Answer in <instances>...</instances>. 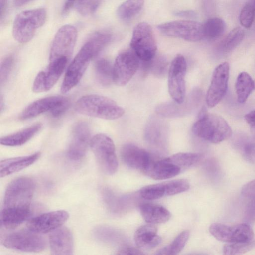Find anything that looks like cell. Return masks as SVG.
<instances>
[{"mask_svg": "<svg viewBox=\"0 0 255 255\" xmlns=\"http://www.w3.org/2000/svg\"><path fill=\"white\" fill-rule=\"evenodd\" d=\"M35 189L34 181L27 177L17 178L9 184L0 213L1 226L13 229L28 219Z\"/></svg>", "mask_w": 255, "mask_h": 255, "instance_id": "obj_1", "label": "cell"}, {"mask_svg": "<svg viewBox=\"0 0 255 255\" xmlns=\"http://www.w3.org/2000/svg\"><path fill=\"white\" fill-rule=\"evenodd\" d=\"M111 39L112 35L105 31L96 32L90 36L68 66L61 86L62 93H66L77 85L91 60L99 55Z\"/></svg>", "mask_w": 255, "mask_h": 255, "instance_id": "obj_2", "label": "cell"}, {"mask_svg": "<svg viewBox=\"0 0 255 255\" xmlns=\"http://www.w3.org/2000/svg\"><path fill=\"white\" fill-rule=\"evenodd\" d=\"M203 109L198 120L192 128L196 136L210 143H220L231 137L232 130L227 121L221 116L208 113Z\"/></svg>", "mask_w": 255, "mask_h": 255, "instance_id": "obj_3", "label": "cell"}, {"mask_svg": "<svg viewBox=\"0 0 255 255\" xmlns=\"http://www.w3.org/2000/svg\"><path fill=\"white\" fill-rule=\"evenodd\" d=\"M75 110L84 115L109 120L119 119L125 113L124 109L114 100L96 94L80 97L75 103Z\"/></svg>", "mask_w": 255, "mask_h": 255, "instance_id": "obj_4", "label": "cell"}, {"mask_svg": "<svg viewBox=\"0 0 255 255\" xmlns=\"http://www.w3.org/2000/svg\"><path fill=\"white\" fill-rule=\"evenodd\" d=\"M46 19L47 11L44 8L21 11L16 16L13 23L14 38L20 43L29 42L36 31L44 24Z\"/></svg>", "mask_w": 255, "mask_h": 255, "instance_id": "obj_5", "label": "cell"}, {"mask_svg": "<svg viewBox=\"0 0 255 255\" xmlns=\"http://www.w3.org/2000/svg\"><path fill=\"white\" fill-rule=\"evenodd\" d=\"M90 146L101 170L108 175L115 173L118 162L113 140L107 135L99 133L91 138Z\"/></svg>", "mask_w": 255, "mask_h": 255, "instance_id": "obj_6", "label": "cell"}, {"mask_svg": "<svg viewBox=\"0 0 255 255\" xmlns=\"http://www.w3.org/2000/svg\"><path fill=\"white\" fill-rule=\"evenodd\" d=\"M130 45L140 60L147 62L153 59L157 45L150 25L144 22L137 24L133 29Z\"/></svg>", "mask_w": 255, "mask_h": 255, "instance_id": "obj_7", "label": "cell"}, {"mask_svg": "<svg viewBox=\"0 0 255 255\" xmlns=\"http://www.w3.org/2000/svg\"><path fill=\"white\" fill-rule=\"evenodd\" d=\"M1 243L7 248L27 252H39L46 246V240L40 234L28 229L5 235Z\"/></svg>", "mask_w": 255, "mask_h": 255, "instance_id": "obj_8", "label": "cell"}, {"mask_svg": "<svg viewBox=\"0 0 255 255\" xmlns=\"http://www.w3.org/2000/svg\"><path fill=\"white\" fill-rule=\"evenodd\" d=\"M157 27L164 35L188 41L196 42L204 38L203 24L195 21H173L161 24Z\"/></svg>", "mask_w": 255, "mask_h": 255, "instance_id": "obj_9", "label": "cell"}, {"mask_svg": "<svg viewBox=\"0 0 255 255\" xmlns=\"http://www.w3.org/2000/svg\"><path fill=\"white\" fill-rule=\"evenodd\" d=\"M78 36L76 28L66 24L61 27L53 39L49 53V62L61 59L70 60Z\"/></svg>", "mask_w": 255, "mask_h": 255, "instance_id": "obj_10", "label": "cell"}, {"mask_svg": "<svg viewBox=\"0 0 255 255\" xmlns=\"http://www.w3.org/2000/svg\"><path fill=\"white\" fill-rule=\"evenodd\" d=\"M209 230L217 240L228 243L248 242L254 236L251 227L245 223L228 225L215 223L210 226Z\"/></svg>", "mask_w": 255, "mask_h": 255, "instance_id": "obj_11", "label": "cell"}, {"mask_svg": "<svg viewBox=\"0 0 255 255\" xmlns=\"http://www.w3.org/2000/svg\"><path fill=\"white\" fill-rule=\"evenodd\" d=\"M139 60L132 50L120 53L113 66V82L120 86L127 84L137 71Z\"/></svg>", "mask_w": 255, "mask_h": 255, "instance_id": "obj_12", "label": "cell"}, {"mask_svg": "<svg viewBox=\"0 0 255 255\" xmlns=\"http://www.w3.org/2000/svg\"><path fill=\"white\" fill-rule=\"evenodd\" d=\"M187 64L184 57L177 55L172 60L168 71V87L174 101L182 103L185 99V75Z\"/></svg>", "mask_w": 255, "mask_h": 255, "instance_id": "obj_13", "label": "cell"}, {"mask_svg": "<svg viewBox=\"0 0 255 255\" xmlns=\"http://www.w3.org/2000/svg\"><path fill=\"white\" fill-rule=\"evenodd\" d=\"M198 89L193 90L182 103L164 102L159 104L155 112L159 116L166 118H178L191 113L199 105L201 97Z\"/></svg>", "mask_w": 255, "mask_h": 255, "instance_id": "obj_14", "label": "cell"}, {"mask_svg": "<svg viewBox=\"0 0 255 255\" xmlns=\"http://www.w3.org/2000/svg\"><path fill=\"white\" fill-rule=\"evenodd\" d=\"M230 66L228 62L222 63L214 69L206 96V102L209 108L216 106L225 96L228 87Z\"/></svg>", "mask_w": 255, "mask_h": 255, "instance_id": "obj_15", "label": "cell"}, {"mask_svg": "<svg viewBox=\"0 0 255 255\" xmlns=\"http://www.w3.org/2000/svg\"><path fill=\"white\" fill-rule=\"evenodd\" d=\"M90 128L86 122H79L74 126L67 150V156L70 160L77 161L84 157L90 143Z\"/></svg>", "mask_w": 255, "mask_h": 255, "instance_id": "obj_16", "label": "cell"}, {"mask_svg": "<svg viewBox=\"0 0 255 255\" xmlns=\"http://www.w3.org/2000/svg\"><path fill=\"white\" fill-rule=\"evenodd\" d=\"M64 210H57L41 214L29 220L27 229L39 234L51 232L61 227L68 219Z\"/></svg>", "mask_w": 255, "mask_h": 255, "instance_id": "obj_17", "label": "cell"}, {"mask_svg": "<svg viewBox=\"0 0 255 255\" xmlns=\"http://www.w3.org/2000/svg\"><path fill=\"white\" fill-rule=\"evenodd\" d=\"M69 60L61 59L49 62L47 68L36 76L32 85L35 93L49 90L56 84L65 69Z\"/></svg>", "mask_w": 255, "mask_h": 255, "instance_id": "obj_18", "label": "cell"}, {"mask_svg": "<svg viewBox=\"0 0 255 255\" xmlns=\"http://www.w3.org/2000/svg\"><path fill=\"white\" fill-rule=\"evenodd\" d=\"M121 155L127 165L144 173L153 161L148 152L132 143L124 144L121 148Z\"/></svg>", "mask_w": 255, "mask_h": 255, "instance_id": "obj_19", "label": "cell"}, {"mask_svg": "<svg viewBox=\"0 0 255 255\" xmlns=\"http://www.w3.org/2000/svg\"><path fill=\"white\" fill-rule=\"evenodd\" d=\"M168 129L164 121L153 116L149 118L145 126L144 132L145 140L152 147H163L166 144Z\"/></svg>", "mask_w": 255, "mask_h": 255, "instance_id": "obj_20", "label": "cell"}, {"mask_svg": "<svg viewBox=\"0 0 255 255\" xmlns=\"http://www.w3.org/2000/svg\"><path fill=\"white\" fill-rule=\"evenodd\" d=\"M50 251L53 255H72L73 239L71 231L65 227H60L52 231L49 237Z\"/></svg>", "mask_w": 255, "mask_h": 255, "instance_id": "obj_21", "label": "cell"}, {"mask_svg": "<svg viewBox=\"0 0 255 255\" xmlns=\"http://www.w3.org/2000/svg\"><path fill=\"white\" fill-rule=\"evenodd\" d=\"M66 98L61 96H53L38 99L27 106L21 113L19 118L27 120L48 111L50 112Z\"/></svg>", "mask_w": 255, "mask_h": 255, "instance_id": "obj_22", "label": "cell"}, {"mask_svg": "<svg viewBox=\"0 0 255 255\" xmlns=\"http://www.w3.org/2000/svg\"><path fill=\"white\" fill-rule=\"evenodd\" d=\"M40 156L37 152L25 156L17 157L2 160L0 162V175L3 177L18 172L30 166Z\"/></svg>", "mask_w": 255, "mask_h": 255, "instance_id": "obj_23", "label": "cell"}, {"mask_svg": "<svg viewBox=\"0 0 255 255\" xmlns=\"http://www.w3.org/2000/svg\"><path fill=\"white\" fill-rule=\"evenodd\" d=\"M157 229L152 224L139 227L134 235L135 243L139 248L150 249L158 246L161 239L157 235Z\"/></svg>", "mask_w": 255, "mask_h": 255, "instance_id": "obj_24", "label": "cell"}, {"mask_svg": "<svg viewBox=\"0 0 255 255\" xmlns=\"http://www.w3.org/2000/svg\"><path fill=\"white\" fill-rule=\"evenodd\" d=\"M139 209L142 218L146 222L149 224L164 223L171 217L170 212L160 205L142 204Z\"/></svg>", "mask_w": 255, "mask_h": 255, "instance_id": "obj_25", "label": "cell"}, {"mask_svg": "<svg viewBox=\"0 0 255 255\" xmlns=\"http://www.w3.org/2000/svg\"><path fill=\"white\" fill-rule=\"evenodd\" d=\"M180 171V167L161 159L153 160L145 174L153 179L162 180L172 178Z\"/></svg>", "mask_w": 255, "mask_h": 255, "instance_id": "obj_26", "label": "cell"}, {"mask_svg": "<svg viewBox=\"0 0 255 255\" xmlns=\"http://www.w3.org/2000/svg\"><path fill=\"white\" fill-rule=\"evenodd\" d=\"M232 144L235 150L248 162L255 163V139L240 133L234 137Z\"/></svg>", "mask_w": 255, "mask_h": 255, "instance_id": "obj_27", "label": "cell"}, {"mask_svg": "<svg viewBox=\"0 0 255 255\" xmlns=\"http://www.w3.org/2000/svg\"><path fill=\"white\" fill-rule=\"evenodd\" d=\"M41 123H36L16 133L1 137L0 143L7 146L22 145L31 139L41 129Z\"/></svg>", "mask_w": 255, "mask_h": 255, "instance_id": "obj_28", "label": "cell"}, {"mask_svg": "<svg viewBox=\"0 0 255 255\" xmlns=\"http://www.w3.org/2000/svg\"><path fill=\"white\" fill-rule=\"evenodd\" d=\"M103 0H66L62 9V14L67 15L75 8L81 15L93 14L99 7Z\"/></svg>", "mask_w": 255, "mask_h": 255, "instance_id": "obj_29", "label": "cell"}, {"mask_svg": "<svg viewBox=\"0 0 255 255\" xmlns=\"http://www.w3.org/2000/svg\"><path fill=\"white\" fill-rule=\"evenodd\" d=\"M255 87L251 76L246 72L240 73L236 79L235 90L239 103H244Z\"/></svg>", "mask_w": 255, "mask_h": 255, "instance_id": "obj_30", "label": "cell"}, {"mask_svg": "<svg viewBox=\"0 0 255 255\" xmlns=\"http://www.w3.org/2000/svg\"><path fill=\"white\" fill-rule=\"evenodd\" d=\"M203 158V155L201 153L180 152L163 160L181 168L195 166L200 162Z\"/></svg>", "mask_w": 255, "mask_h": 255, "instance_id": "obj_31", "label": "cell"}, {"mask_svg": "<svg viewBox=\"0 0 255 255\" xmlns=\"http://www.w3.org/2000/svg\"><path fill=\"white\" fill-rule=\"evenodd\" d=\"M113 66L110 61L105 58L98 59L94 65L97 81L103 86H108L113 82Z\"/></svg>", "mask_w": 255, "mask_h": 255, "instance_id": "obj_32", "label": "cell"}, {"mask_svg": "<svg viewBox=\"0 0 255 255\" xmlns=\"http://www.w3.org/2000/svg\"><path fill=\"white\" fill-rule=\"evenodd\" d=\"M244 35V31L241 28H234L219 44L218 50L223 53L231 52L241 43Z\"/></svg>", "mask_w": 255, "mask_h": 255, "instance_id": "obj_33", "label": "cell"}, {"mask_svg": "<svg viewBox=\"0 0 255 255\" xmlns=\"http://www.w3.org/2000/svg\"><path fill=\"white\" fill-rule=\"evenodd\" d=\"M203 26L204 36L209 40L219 38L224 34L226 29L225 22L218 17L208 19Z\"/></svg>", "mask_w": 255, "mask_h": 255, "instance_id": "obj_34", "label": "cell"}, {"mask_svg": "<svg viewBox=\"0 0 255 255\" xmlns=\"http://www.w3.org/2000/svg\"><path fill=\"white\" fill-rule=\"evenodd\" d=\"M143 5L144 0H127L118 7L117 15L122 20H128L140 11Z\"/></svg>", "mask_w": 255, "mask_h": 255, "instance_id": "obj_35", "label": "cell"}, {"mask_svg": "<svg viewBox=\"0 0 255 255\" xmlns=\"http://www.w3.org/2000/svg\"><path fill=\"white\" fill-rule=\"evenodd\" d=\"M189 237L188 231L181 232L174 239L171 244L160 249L155 253L159 255H175L178 254L184 247Z\"/></svg>", "mask_w": 255, "mask_h": 255, "instance_id": "obj_36", "label": "cell"}, {"mask_svg": "<svg viewBox=\"0 0 255 255\" xmlns=\"http://www.w3.org/2000/svg\"><path fill=\"white\" fill-rule=\"evenodd\" d=\"M144 70L150 71L157 77H162L165 75L168 66L166 59L162 56L155 57L151 60L143 62Z\"/></svg>", "mask_w": 255, "mask_h": 255, "instance_id": "obj_37", "label": "cell"}, {"mask_svg": "<svg viewBox=\"0 0 255 255\" xmlns=\"http://www.w3.org/2000/svg\"><path fill=\"white\" fill-rule=\"evenodd\" d=\"M255 248V240L248 242L228 243L223 247L224 255H234L244 254Z\"/></svg>", "mask_w": 255, "mask_h": 255, "instance_id": "obj_38", "label": "cell"}, {"mask_svg": "<svg viewBox=\"0 0 255 255\" xmlns=\"http://www.w3.org/2000/svg\"><path fill=\"white\" fill-rule=\"evenodd\" d=\"M141 197L148 200L159 199L165 196L164 183L151 184L146 186L140 190Z\"/></svg>", "mask_w": 255, "mask_h": 255, "instance_id": "obj_39", "label": "cell"}, {"mask_svg": "<svg viewBox=\"0 0 255 255\" xmlns=\"http://www.w3.org/2000/svg\"><path fill=\"white\" fill-rule=\"evenodd\" d=\"M165 196L177 194L188 190L190 185L185 179H176L164 182Z\"/></svg>", "mask_w": 255, "mask_h": 255, "instance_id": "obj_40", "label": "cell"}, {"mask_svg": "<svg viewBox=\"0 0 255 255\" xmlns=\"http://www.w3.org/2000/svg\"><path fill=\"white\" fill-rule=\"evenodd\" d=\"M255 18V9L250 4H246L242 9L239 20L241 25L246 28H249L252 26Z\"/></svg>", "mask_w": 255, "mask_h": 255, "instance_id": "obj_41", "label": "cell"}, {"mask_svg": "<svg viewBox=\"0 0 255 255\" xmlns=\"http://www.w3.org/2000/svg\"><path fill=\"white\" fill-rule=\"evenodd\" d=\"M14 64V58L9 56L1 61L0 68V85L4 84L7 80Z\"/></svg>", "mask_w": 255, "mask_h": 255, "instance_id": "obj_42", "label": "cell"}, {"mask_svg": "<svg viewBox=\"0 0 255 255\" xmlns=\"http://www.w3.org/2000/svg\"><path fill=\"white\" fill-rule=\"evenodd\" d=\"M241 194L246 198L255 199V179L248 182L242 187Z\"/></svg>", "mask_w": 255, "mask_h": 255, "instance_id": "obj_43", "label": "cell"}, {"mask_svg": "<svg viewBox=\"0 0 255 255\" xmlns=\"http://www.w3.org/2000/svg\"><path fill=\"white\" fill-rule=\"evenodd\" d=\"M70 103L69 99L67 98L63 102L51 111L50 114L54 118L60 117L68 109Z\"/></svg>", "mask_w": 255, "mask_h": 255, "instance_id": "obj_44", "label": "cell"}, {"mask_svg": "<svg viewBox=\"0 0 255 255\" xmlns=\"http://www.w3.org/2000/svg\"><path fill=\"white\" fill-rule=\"evenodd\" d=\"M245 119L249 125L252 136L255 139V109L246 114Z\"/></svg>", "mask_w": 255, "mask_h": 255, "instance_id": "obj_45", "label": "cell"}, {"mask_svg": "<svg viewBox=\"0 0 255 255\" xmlns=\"http://www.w3.org/2000/svg\"><path fill=\"white\" fill-rule=\"evenodd\" d=\"M119 255H143L144 253L138 248L127 247L121 248L117 253Z\"/></svg>", "mask_w": 255, "mask_h": 255, "instance_id": "obj_46", "label": "cell"}, {"mask_svg": "<svg viewBox=\"0 0 255 255\" xmlns=\"http://www.w3.org/2000/svg\"><path fill=\"white\" fill-rule=\"evenodd\" d=\"M175 15L177 16L184 17V18H193L196 14V13L191 10H185L176 12Z\"/></svg>", "mask_w": 255, "mask_h": 255, "instance_id": "obj_47", "label": "cell"}, {"mask_svg": "<svg viewBox=\"0 0 255 255\" xmlns=\"http://www.w3.org/2000/svg\"><path fill=\"white\" fill-rule=\"evenodd\" d=\"M7 7V0H0V19L1 21L5 16Z\"/></svg>", "mask_w": 255, "mask_h": 255, "instance_id": "obj_48", "label": "cell"}, {"mask_svg": "<svg viewBox=\"0 0 255 255\" xmlns=\"http://www.w3.org/2000/svg\"><path fill=\"white\" fill-rule=\"evenodd\" d=\"M29 0H14V4L16 6H21L28 2Z\"/></svg>", "mask_w": 255, "mask_h": 255, "instance_id": "obj_49", "label": "cell"}, {"mask_svg": "<svg viewBox=\"0 0 255 255\" xmlns=\"http://www.w3.org/2000/svg\"></svg>", "mask_w": 255, "mask_h": 255, "instance_id": "obj_50", "label": "cell"}]
</instances>
